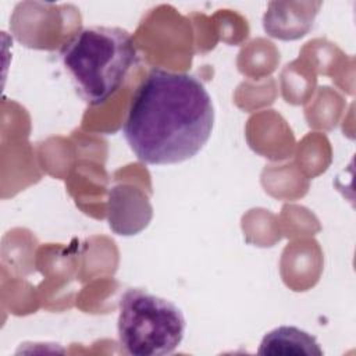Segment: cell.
Listing matches in <instances>:
<instances>
[{
  "label": "cell",
  "mask_w": 356,
  "mask_h": 356,
  "mask_svg": "<svg viewBox=\"0 0 356 356\" xmlns=\"http://www.w3.org/2000/svg\"><path fill=\"white\" fill-rule=\"evenodd\" d=\"M214 127L204 83L185 72L152 68L131 97L124 138L146 164H178L196 156Z\"/></svg>",
  "instance_id": "6da1fadb"
},
{
  "label": "cell",
  "mask_w": 356,
  "mask_h": 356,
  "mask_svg": "<svg viewBox=\"0 0 356 356\" xmlns=\"http://www.w3.org/2000/svg\"><path fill=\"white\" fill-rule=\"evenodd\" d=\"M60 58L76 93L89 106L108 102L139 60L128 31L100 25L71 36L61 47Z\"/></svg>",
  "instance_id": "7a4b0ae2"
},
{
  "label": "cell",
  "mask_w": 356,
  "mask_h": 356,
  "mask_svg": "<svg viewBox=\"0 0 356 356\" xmlns=\"http://www.w3.org/2000/svg\"><path fill=\"white\" fill-rule=\"evenodd\" d=\"M181 309L161 296L140 288L127 289L118 302V341L132 356L172 353L185 335Z\"/></svg>",
  "instance_id": "3957f363"
},
{
  "label": "cell",
  "mask_w": 356,
  "mask_h": 356,
  "mask_svg": "<svg viewBox=\"0 0 356 356\" xmlns=\"http://www.w3.org/2000/svg\"><path fill=\"white\" fill-rule=\"evenodd\" d=\"M321 3H270L263 17L264 31L277 39L293 40L306 35Z\"/></svg>",
  "instance_id": "277c9868"
},
{
  "label": "cell",
  "mask_w": 356,
  "mask_h": 356,
  "mask_svg": "<svg viewBox=\"0 0 356 356\" xmlns=\"http://www.w3.org/2000/svg\"><path fill=\"white\" fill-rule=\"evenodd\" d=\"M316 338L293 325H281L267 332L257 349L261 356H323Z\"/></svg>",
  "instance_id": "5b68a950"
}]
</instances>
